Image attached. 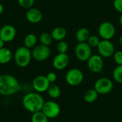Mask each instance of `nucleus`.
<instances>
[{
	"label": "nucleus",
	"instance_id": "obj_1",
	"mask_svg": "<svg viewBox=\"0 0 122 122\" xmlns=\"http://www.w3.org/2000/svg\"><path fill=\"white\" fill-rule=\"evenodd\" d=\"M18 80L10 74L0 75V94L3 96L13 95L21 90Z\"/></svg>",
	"mask_w": 122,
	"mask_h": 122
},
{
	"label": "nucleus",
	"instance_id": "obj_2",
	"mask_svg": "<svg viewBox=\"0 0 122 122\" xmlns=\"http://www.w3.org/2000/svg\"><path fill=\"white\" fill-rule=\"evenodd\" d=\"M44 102L42 96L36 92H31L26 94L22 99L24 107L32 114L41 111Z\"/></svg>",
	"mask_w": 122,
	"mask_h": 122
},
{
	"label": "nucleus",
	"instance_id": "obj_3",
	"mask_svg": "<svg viewBox=\"0 0 122 122\" xmlns=\"http://www.w3.org/2000/svg\"><path fill=\"white\" fill-rule=\"evenodd\" d=\"M14 60L15 64L19 67L27 66L32 58L31 51L29 48L23 46L17 48L14 54Z\"/></svg>",
	"mask_w": 122,
	"mask_h": 122
},
{
	"label": "nucleus",
	"instance_id": "obj_4",
	"mask_svg": "<svg viewBox=\"0 0 122 122\" xmlns=\"http://www.w3.org/2000/svg\"><path fill=\"white\" fill-rule=\"evenodd\" d=\"M65 80L66 83L71 86H79L82 83L84 80V74L79 69H71L66 72Z\"/></svg>",
	"mask_w": 122,
	"mask_h": 122
},
{
	"label": "nucleus",
	"instance_id": "obj_5",
	"mask_svg": "<svg viewBox=\"0 0 122 122\" xmlns=\"http://www.w3.org/2000/svg\"><path fill=\"white\" fill-rule=\"evenodd\" d=\"M74 51L76 58L81 61H87L92 55V47L87 42H79Z\"/></svg>",
	"mask_w": 122,
	"mask_h": 122
},
{
	"label": "nucleus",
	"instance_id": "obj_6",
	"mask_svg": "<svg viewBox=\"0 0 122 122\" xmlns=\"http://www.w3.org/2000/svg\"><path fill=\"white\" fill-rule=\"evenodd\" d=\"M114 88L113 81L107 77H102L97 79L94 84V89L99 94H107Z\"/></svg>",
	"mask_w": 122,
	"mask_h": 122
},
{
	"label": "nucleus",
	"instance_id": "obj_7",
	"mask_svg": "<svg viewBox=\"0 0 122 122\" xmlns=\"http://www.w3.org/2000/svg\"><path fill=\"white\" fill-rule=\"evenodd\" d=\"M51 55V49L49 46L43 44L35 46L31 51L32 58L37 61H44L49 59Z\"/></svg>",
	"mask_w": 122,
	"mask_h": 122
},
{
	"label": "nucleus",
	"instance_id": "obj_8",
	"mask_svg": "<svg viewBox=\"0 0 122 122\" xmlns=\"http://www.w3.org/2000/svg\"><path fill=\"white\" fill-rule=\"evenodd\" d=\"M41 112L48 119L56 118L61 112L59 105L54 101H48L44 102Z\"/></svg>",
	"mask_w": 122,
	"mask_h": 122
},
{
	"label": "nucleus",
	"instance_id": "obj_9",
	"mask_svg": "<svg viewBox=\"0 0 122 122\" xmlns=\"http://www.w3.org/2000/svg\"><path fill=\"white\" fill-rule=\"evenodd\" d=\"M115 33V26L110 21H104L99 25V34L102 39L111 40L114 36Z\"/></svg>",
	"mask_w": 122,
	"mask_h": 122
},
{
	"label": "nucleus",
	"instance_id": "obj_10",
	"mask_svg": "<svg viewBox=\"0 0 122 122\" xmlns=\"http://www.w3.org/2000/svg\"><path fill=\"white\" fill-rule=\"evenodd\" d=\"M98 52L102 57L109 58L114 55L115 48L114 44L110 40L102 39L100 41L97 46Z\"/></svg>",
	"mask_w": 122,
	"mask_h": 122
},
{
	"label": "nucleus",
	"instance_id": "obj_11",
	"mask_svg": "<svg viewBox=\"0 0 122 122\" xmlns=\"http://www.w3.org/2000/svg\"><path fill=\"white\" fill-rule=\"evenodd\" d=\"M87 66L93 73H99L104 67L103 58L99 54H92L87 61Z\"/></svg>",
	"mask_w": 122,
	"mask_h": 122
},
{
	"label": "nucleus",
	"instance_id": "obj_12",
	"mask_svg": "<svg viewBox=\"0 0 122 122\" xmlns=\"http://www.w3.org/2000/svg\"><path fill=\"white\" fill-rule=\"evenodd\" d=\"M16 29L11 24H6L0 29V38L5 43L13 41L16 37Z\"/></svg>",
	"mask_w": 122,
	"mask_h": 122
},
{
	"label": "nucleus",
	"instance_id": "obj_13",
	"mask_svg": "<svg viewBox=\"0 0 122 122\" xmlns=\"http://www.w3.org/2000/svg\"><path fill=\"white\" fill-rule=\"evenodd\" d=\"M49 85L50 83L47 80L46 76L43 75H39L36 76L32 81L33 88L34 89L35 91H36L39 93L46 92Z\"/></svg>",
	"mask_w": 122,
	"mask_h": 122
},
{
	"label": "nucleus",
	"instance_id": "obj_14",
	"mask_svg": "<svg viewBox=\"0 0 122 122\" xmlns=\"http://www.w3.org/2000/svg\"><path fill=\"white\" fill-rule=\"evenodd\" d=\"M69 63V57L66 53H59L53 59V66L57 70L64 69Z\"/></svg>",
	"mask_w": 122,
	"mask_h": 122
},
{
	"label": "nucleus",
	"instance_id": "obj_15",
	"mask_svg": "<svg viewBox=\"0 0 122 122\" xmlns=\"http://www.w3.org/2000/svg\"><path fill=\"white\" fill-rule=\"evenodd\" d=\"M43 14L41 11L36 8H30L26 13V19L31 24H37L41 21Z\"/></svg>",
	"mask_w": 122,
	"mask_h": 122
},
{
	"label": "nucleus",
	"instance_id": "obj_16",
	"mask_svg": "<svg viewBox=\"0 0 122 122\" xmlns=\"http://www.w3.org/2000/svg\"><path fill=\"white\" fill-rule=\"evenodd\" d=\"M51 34L54 40L57 41H62L66 36V30L62 26H57L52 30Z\"/></svg>",
	"mask_w": 122,
	"mask_h": 122
},
{
	"label": "nucleus",
	"instance_id": "obj_17",
	"mask_svg": "<svg viewBox=\"0 0 122 122\" xmlns=\"http://www.w3.org/2000/svg\"><path fill=\"white\" fill-rule=\"evenodd\" d=\"M12 53L8 48L3 47L0 49V64H6L12 59Z\"/></svg>",
	"mask_w": 122,
	"mask_h": 122
},
{
	"label": "nucleus",
	"instance_id": "obj_18",
	"mask_svg": "<svg viewBox=\"0 0 122 122\" xmlns=\"http://www.w3.org/2000/svg\"><path fill=\"white\" fill-rule=\"evenodd\" d=\"M89 36V31L88 30V29L84 27L79 29L76 33V39L78 42H86Z\"/></svg>",
	"mask_w": 122,
	"mask_h": 122
},
{
	"label": "nucleus",
	"instance_id": "obj_19",
	"mask_svg": "<svg viewBox=\"0 0 122 122\" xmlns=\"http://www.w3.org/2000/svg\"><path fill=\"white\" fill-rule=\"evenodd\" d=\"M99 97V93L94 89H91L87 90L84 94V99L87 103H93L97 101Z\"/></svg>",
	"mask_w": 122,
	"mask_h": 122
},
{
	"label": "nucleus",
	"instance_id": "obj_20",
	"mask_svg": "<svg viewBox=\"0 0 122 122\" xmlns=\"http://www.w3.org/2000/svg\"><path fill=\"white\" fill-rule=\"evenodd\" d=\"M37 37L34 34H28L24 40V46L31 49V48H34L36 43H37Z\"/></svg>",
	"mask_w": 122,
	"mask_h": 122
},
{
	"label": "nucleus",
	"instance_id": "obj_21",
	"mask_svg": "<svg viewBox=\"0 0 122 122\" xmlns=\"http://www.w3.org/2000/svg\"><path fill=\"white\" fill-rule=\"evenodd\" d=\"M47 93L49 96L52 98V99H57L60 97L61 95V89L59 86L54 84H50L48 89H47Z\"/></svg>",
	"mask_w": 122,
	"mask_h": 122
},
{
	"label": "nucleus",
	"instance_id": "obj_22",
	"mask_svg": "<svg viewBox=\"0 0 122 122\" xmlns=\"http://www.w3.org/2000/svg\"><path fill=\"white\" fill-rule=\"evenodd\" d=\"M39 41L41 42V44L49 46L52 43L53 38L51 34L48 32H43L39 36Z\"/></svg>",
	"mask_w": 122,
	"mask_h": 122
},
{
	"label": "nucleus",
	"instance_id": "obj_23",
	"mask_svg": "<svg viewBox=\"0 0 122 122\" xmlns=\"http://www.w3.org/2000/svg\"><path fill=\"white\" fill-rule=\"evenodd\" d=\"M48 119L41 111L34 113L31 117V122H48Z\"/></svg>",
	"mask_w": 122,
	"mask_h": 122
},
{
	"label": "nucleus",
	"instance_id": "obj_24",
	"mask_svg": "<svg viewBox=\"0 0 122 122\" xmlns=\"http://www.w3.org/2000/svg\"><path fill=\"white\" fill-rule=\"evenodd\" d=\"M113 78L117 82L122 84V65H118L114 68L113 71Z\"/></svg>",
	"mask_w": 122,
	"mask_h": 122
},
{
	"label": "nucleus",
	"instance_id": "obj_25",
	"mask_svg": "<svg viewBox=\"0 0 122 122\" xmlns=\"http://www.w3.org/2000/svg\"><path fill=\"white\" fill-rule=\"evenodd\" d=\"M100 39L99 36H96V35H90V36L89 37L88 40H87V43L89 44V45L92 48V47H97L98 46L99 42H100Z\"/></svg>",
	"mask_w": 122,
	"mask_h": 122
},
{
	"label": "nucleus",
	"instance_id": "obj_26",
	"mask_svg": "<svg viewBox=\"0 0 122 122\" xmlns=\"http://www.w3.org/2000/svg\"><path fill=\"white\" fill-rule=\"evenodd\" d=\"M56 49H57V51L59 53H66L67 51H68V49H69V46H68V44L62 40V41H59L57 44V46H56Z\"/></svg>",
	"mask_w": 122,
	"mask_h": 122
},
{
	"label": "nucleus",
	"instance_id": "obj_27",
	"mask_svg": "<svg viewBox=\"0 0 122 122\" xmlns=\"http://www.w3.org/2000/svg\"><path fill=\"white\" fill-rule=\"evenodd\" d=\"M20 6L24 9H30L34 4V0H17Z\"/></svg>",
	"mask_w": 122,
	"mask_h": 122
},
{
	"label": "nucleus",
	"instance_id": "obj_28",
	"mask_svg": "<svg viewBox=\"0 0 122 122\" xmlns=\"http://www.w3.org/2000/svg\"><path fill=\"white\" fill-rule=\"evenodd\" d=\"M114 60L118 65H122V51H117L114 52Z\"/></svg>",
	"mask_w": 122,
	"mask_h": 122
},
{
	"label": "nucleus",
	"instance_id": "obj_29",
	"mask_svg": "<svg viewBox=\"0 0 122 122\" xmlns=\"http://www.w3.org/2000/svg\"><path fill=\"white\" fill-rule=\"evenodd\" d=\"M46 77L47 80L49 81V82L50 84H54L56 81V79H57V76H56V74L54 72H49V73H48L46 74Z\"/></svg>",
	"mask_w": 122,
	"mask_h": 122
},
{
	"label": "nucleus",
	"instance_id": "obj_30",
	"mask_svg": "<svg viewBox=\"0 0 122 122\" xmlns=\"http://www.w3.org/2000/svg\"><path fill=\"white\" fill-rule=\"evenodd\" d=\"M113 4L114 9L118 12L122 14V0H114Z\"/></svg>",
	"mask_w": 122,
	"mask_h": 122
},
{
	"label": "nucleus",
	"instance_id": "obj_31",
	"mask_svg": "<svg viewBox=\"0 0 122 122\" xmlns=\"http://www.w3.org/2000/svg\"><path fill=\"white\" fill-rule=\"evenodd\" d=\"M4 41L0 38V49H1V48H3L4 47Z\"/></svg>",
	"mask_w": 122,
	"mask_h": 122
},
{
	"label": "nucleus",
	"instance_id": "obj_32",
	"mask_svg": "<svg viewBox=\"0 0 122 122\" xmlns=\"http://www.w3.org/2000/svg\"><path fill=\"white\" fill-rule=\"evenodd\" d=\"M4 11V6L2 5L1 3H0V15L3 13Z\"/></svg>",
	"mask_w": 122,
	"mask_h": 122
},
{
	"label": "nucleus",
	"instance_id": "obj_33",
	"mask_svg": "<svg viewBox=\"0 0 122 122\" xmlns=\"http://www.w3.org/2000/svg\"><path fill=\"white\" fill-rule=\"evenodd\" d=\"M119 24H120V25L122 26V14H121L120 17H119Z\"/></svg>",
	"mask_w": 122,
	"mask_h": 122
},
{
	"label": "nucleus",
	"instance_id": "obj_34",
	"mask_svg": "<svg viewBox=\"0 0 122 122\" xmlns=\"http://www.w3.org/2000/svg\"><path fill=\"white\" fill-rule=\"evenodd\" d=\"M119 43H120V44L122 46V34L121 35L120 38H119Z\"/></svg>",
	"mask_w": 122,
	"mask_h": 122
},
{
	"label": "nucleus",
	"instance_id": "obj_35",
	"mask_svg": "<svg viewBox=\"0 0 122 122\" xmlns=\"http://www.w3.org/2000/svg\"><path fill=\"white\" fill-rule=\"evenodd\" d=\"M122 122V121H121V122Z\"/></svg>",
	"mask_w": 122,
	"mask_h": 122
}]
</instances>
